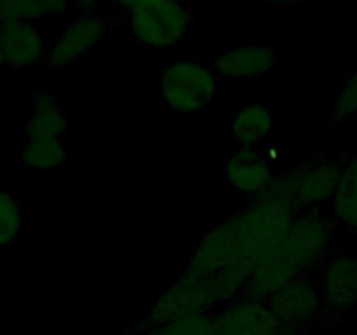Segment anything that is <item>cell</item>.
I'll use <instances>...</instances> for the list:
<instances>
[{"instance_id": "cell-10", "label": "cell", "mask_w": 357, "mask_h": 335, "mask_svg": "<svg viewBox=\"0 0 357 335\" xmlns=\"http://www.w3.org/2000/svg\"><path fill=\"white\" fill-rule=\"evenodd\" d=\"M319 321L324 328L338 323L342 314L357 302V257L338 253L326 265L321 283Z\"/></svg>"}, {"instance_id": "cell-15", "label": "cell", "mask_w": 357, "mask_h": 335, "mask_svg": "<svg viewBox=\"0 0 357 335\" xmlns=\"http://www.w3.org/2000/svg\"><path fill=\"white\" fill-rule=\"evenodd\" d=\"M68 117L47 91H37L33 108L24 124V140H65Z\"/></svg>"}, {"instance_id": "cell-20", "label": "cell", "mask_w": 357, "mask_h": 335, "mask_svg": "<svg viewBox=\"0 0 357 335\" xmlns=\"http://www.w3.org/2000/svg\"><path fill=\"white\" fill-rule=\"evenodd\" d=\"M131 335H216L215 313L195 314L159 327L142 328Z\"/></svg>"}, {"instance_id": "cell-12", "label": "cell", "mask_w": 357, "mask_h": 335, "mask_svg": "<svg viewBox=\"0 0 357 335\" xmlns=\"http://www.w3.org/2000/svg\"><path fill=\"white\" fill-rule=\"evenodd\" d=\"M272 313L288 327L309 332L321 314V288L312 276H300L267 300Z\"/></svg>"}, {"instance_id": "cell-13", "label": "cell", "mask_w": 357, "mask_h": 335, "mask_svg": "<svg viewBox=\"0 0 357 335\" xmlns=\"http://www.w3.org/2000/svg\"><path fill=\"white\" fill-rule=\"evenodd\" d=\"M47 44L40 28L31 21L0 24V68H24L45 58Z\"/></svg>"}, {"instance_id": "cell-16", "label": "cell", "mask_w": 357, "mask_h": 335, "mask_svg": "<svg viewBox=\"0 0 357 335\" xmlns=\"http://www.w3.org/2000/svg\"><path fill=\"white\" fill-rule=\"evenodd\" d=\"M278 128V117L264 101H248L234 114V136L239 147H258L271 138Z\"/></svg>"}, {"instance_id": "cell-19", "label": "cell", "mask_w": 357, "mask_h": 335, "mask_svg": "<svg viewBox=\"0 0 357 335\" xmlns=\"http://www.w3.org/2000/svg\"><path fill=\"white\" fill-rule=\"evenodd\" d=\"M66 159L65 140H24L23 164L33 171H51Z\"/></svg>"}, {"instance_id": "cell-21", "label": "cell", "mask_w": 357, "mask_h": 335, "mask_svg": "<svg viewBox=\"0 0 357 335\" xmlns=\"http://www.w3.org/2000/svg\"><path fill=\"white\" fill-rule=\"evenodd\" d=\"M23 213L21 206L9 192L0 191V248L9 246L21 236Z\"/></svg>"}, {"instance_id": "cell-17", "label": "cell", "mask_w": 357, "mask_h": 335, "mask_svg": "<svg viewBox=\"0 0 357 335\" xmlns=\"http://www.w3.org/2000/svg\"><path fill=\"white\" fill-rule=\"evenodd\" d=\"M331 204L337 222L357 234V154L345 161Z\"/></svg>"}, {"instance_id": "cell-14", "label": "cell", "mask_w": 357, "mask_h": 335, "mask_svg": "<svg viewBox=\"0 0 357 335\" xmlns=\"http://www.w3.org/2000/svg\"><path fill=\"white\" fill-rule=\"evenodd\" d=\"M279 54L272 45H232L215 59V72L225 79H264L278 70Z\"/></svg>"}, {"instance_id": "cell-22", "label": "cell", "mask_w": 357, "mask_h": 335, "mask_svg": "<svg viewBox=\"0 0 357 335\" xmlns=\"http://www.w3.org/2000/svg\"><path fill=\"white\" fill-rule=\"evenodd\" d=\"M357 114V68L345 79L344 86L338 89L331 110L330 124H340Z\"/></svg>"}, {"instance_id": "cell-11", "label": "cell", "mask_w": 357, "mask_h": 335, "mask_svg": "<svg viewBox=\"0 0 357 335\" xmlns=\"http://www.w3.org/2000/svg\"><path fill=\"white\" fill-rule=\"evenodd\" d=\"M223 174L234 191L258 199L278 180V168L272 156L260 152L257 147H237L227 159Z\"/></svg>"}, {"instance_id": "cell-18", "label": "cell", "mask_w": 357, "mask_h": 335, "mask_svg": "<svg viewBox=\"0 0 357 335\" xmlns=\"http://www.w3.org/2000/svg\"><path fill=\"white\" fill-rule=\"evenodd\" d=\"M68 6L61 0H0V24L10 21H31L52 14H63Z\"/></svg>"}, {"instance_id": "cell-2", "label": "cell", "mask_w": 357, "mask_h": 335, "mask_svg": "<svg viewBox=\"0 0 357 335\" xmlns=\"http://www.w3.org/2000/svg\"><path fill=\"white\" fill-rule=\"evenodd\" d=\"M347 157L344 154H314L278 177L265 195L274 198L296 216L317 211L333 199Z\"/></svg>"}, {"instance_id": "cell-8", "label": "cell", "mask_w": 357, "mask_h": 335, "mask_svg": "<svg viewBox=\"0 0 357 335\" xmlns=\"http://www.w3.org/2000/svg\"><path fill=\"white\" fill-rule=\"evenodd\" d=\"M114 20L96 10L84 9L65 30L56 35L44 58L45 70L63 68L86 56L108 37Z\"/></svg>"}, {"instance_id": "cell-4", "label": "cell", "mask_w": 357, "mask_h": 335, "mask_svg": "<svg viewBox=\"0 0 357 335\" xmlns=\"http://www.w3.org/2000/svg\"><path fill=\"white\" fill-rule=\"evenodd\" d=\"M236 216L239 253L251 267L288 236L296 218L295 213L271 195L251 199Z\"/></svg>"}, {"instance_id": "cell-6", "label": "cell", "mask_w": 357, "mask_h": 335, "mask_svg": "<svg viewBox=\"0 0 357 335\" xmlns=\"http://www.w3.org/2000/svg\"><path fill=\"white\" fill-rule=\"evenodd\" d=\"M208 313H216V307L206 281L181 271V274L150 304L135 330L159 327L181 318Z\"/></svg>"}, {"instance_id": "cell-5", "label": "cell", "mask_w": 357, "mask_h": 335, "mask_svg": "<svg viewBox=\"0 0 357 335\" xmlns=\"http://www.w3.org/2000/svg\"><path fill=\"white\" fill-rule=\"evenodd\" d=\"M220 79L215 68L197 59H173L160 68L157 91L164 103L180 114L201 112L215 100Z\"/></svg>"}, {"instance_id": "cell-3", "label": "cell", "mask_w": 357, "mask_h": 335, "mask_svg": "<svg viewBox=\"0 0 357 335\" xmlns=\"http://www.w3.org/2000/svg\"><path fill=\"white\" fill-rule=\"evenodd\" d=\"M117 7L132 37L152 49L181 44L194 24V13L174 0H132L119 2Z\"/></svg>"}, {"instance_id": "cell-7", "label": "cell", "mask_w": 357, "mask_h": 335, "mask_svg": "<svg viewBox=\"0 0 357 335\" xmlns=\"http://www.w3.org/2000/svg\"><path fill=\"white\" fill-rule=\"evenodd\" d=\"M234 267H246L253 271L239 253L236 213L223 218L201 237L190 253L183 272L199 279H209Z\"/></svg>"}, {"instance_id": "cell-9", "label": "cell", "mask_w": 357, "mask_h": 335, "mask_svg": "<svg viewBox=\"0 0 357 335\" xmlns=\"http://www.w3.org/2000/svg\"><path fill=\"white\" fill-rule=\"evenodd\" d=\"M216 335H307L282 323L267 302L239 297L215 313Z\"/></svg>"}, {"instance_id": "cell-1", "label": "cell", "mask_w": 357, "mask_h": 335, "mask_svg": "<svg viewBox=\"0 0 357 335\" xmlns=\"http://www.w3.org/2000/svg\"><path fill=\"white\" fill-rule=\"evenodd\" d=\"M331 237L330 220L319 209L296 216L288 236L255 264L243 297L267 302L289 281L310 274L323 264Z\"/></svg>"}]
</instances>
